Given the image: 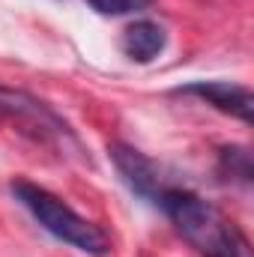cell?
Segmentation results:
<instances>
[{
  "instance_id": "277c9868",
  "label": "cell",
  "mask_w": 254,
  "mask_h": 257,
  "mask_svg": "<svg viewBox=\"0 0 254 257\" xmlns=\"http://www.w3.org/2000/svg\"><path fill=\"white\" fill-rule=\"evenodd\" d=\"M180 93L197 96L206 105H212V108H218L224 114H233L242 123H251L254 96L248 87H239V84H230V81H194L189 87H183Z\"/></svg>"
},
{
  "instance_id": "8992f818",
  "label": "cell",
  "mask_w": 254,
  "mask_h": 257,
  "mask_svg": "<svg viewBox=\"0 0 254 257\" xmlns=\"http://www.w3.org/2000/svg\"><path fill=\"white\" fill-rule=\"evenodd\" d=\"M165 42H168V36H165L162 24L147 21V18L129 24L126 30H123V39H120L123 54H126L129 60H135V63H150V60H156V57L165 51Z\"/></svg>"
},
{
  "instance_id": "6da1fadb",
  "label": "cell",
  "mask_w": 254,
  "mask_h": 257,
  "mask_svg": "<svg viewBox=\"0 0 254 257\" xmlns=\"http://www.w3.org/2000/svg\"><path fill=\"white\" fill-rule=\"evenodd\" d=\"M159 206L177 224L183 239L203 257H254L248 236L212 203L186 189H165Z\"/></svg>"
},
{
  "instance_id": "7a4b0ae2",
  "label": "cell",
  "mask_w": 254,
  "mask_h": 257,
  "mask_svg": "<svg viewBox=\"0 0 254 257\" xmlns=\"http://www.w3.org/2000/svg\"><path fill=\"white\" fill-rule=\"evenodd\" d=\"M12 194L15 200L60 242L84 251L93 257H105L111 251V239L102 227H96L93 221H87L84 215H78L66 200H60L57 194H51L48 189L27 183V180H15L12 183Z\"/></svg>"
},
{
  "instance_id": "3957f363",
  "label": "cell",
  "mask_w": 254,
  "mask_h": 257,
  "mask_svg": "<svg viewBox=\"0 0 254 257\" xmlns=\"http://www.w3.org/2000/svg\"><path fill=\"white\" fill-rule=\"evenodd\" d=\"M0 117L6 123L18 128L21 135L33 138L36 144H45V147H75V135L72 128L66 126L63 120L39 99L21 93V90H9V87H0Z\"/></svg>"
},
{
  "instance_id": "52a82bcc",
  "label": "cell",
  "mask_w": 254,
  "mask_h": 257,
  "mask_svg": "<svg viewBox=\"0 0 254 257\" xmlns=\"http://www.w3.org/2000/svg\"><path fill=\"white\" fill-rule=\"evenodd\" d=\"M99 15H129L150 6V0H87Z\"/></svg>"
},
{
  "instance_id": "5b68a950",
  "label": "cell",
  "mask_w": 254,
  "mask_h": 257,
  "mask_svg": "<svg viewBox=\"0 0 254 257\" xmlns=\"http://www.w3.org/2000/svg\"><path fill=\"white\" fill-rule=\"evenodd\" d=\"M111 159L117 162L120 174L126 177V183L141 194V197L159 203V197L165 194V189H171V186L162 183L159 168H156L144 153H138V150H132V147H123V144H114V147H111Z\"/></svg>"
}]
</instances>
